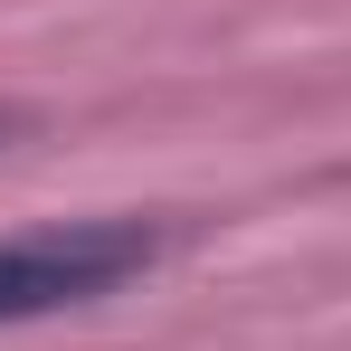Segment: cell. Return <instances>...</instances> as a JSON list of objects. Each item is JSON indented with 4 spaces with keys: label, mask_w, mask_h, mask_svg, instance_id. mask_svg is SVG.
Returning a JSON list of instances; mask_svg holds the SVG:
<instances>
[{
    "label": "cell",
    "mask_w": 351,
    "mask_h": 351,
    "mask_svg": "<svg viewBox=\"0 0 351 351\" xmlns=\"http://www.w3.org/2000/svg\"><path fill=\"white\" fill-rule=\"evenodd\" d=\"M152 256H162V228L152 219H58V228L0 237V323L95 304V294L133 285Z\"/></svg>",
    "instance_id": "cell-1"
},
{
    "label": "cell",
    "mask_w": 351,
    "mask_h": 351,
    "mask_svg": "<svg viewBox=\"0 0 351 351\" xmlns=\"http://www.w3.org/2000/svg\"><path fill=\"white\" fill-rule=\"evenodd\" d=\"M19 123H29V114H19V105H0V143H10V133H19Z\"/></svg>",
    "instance_id": "cell-2"
}]
</instances>
